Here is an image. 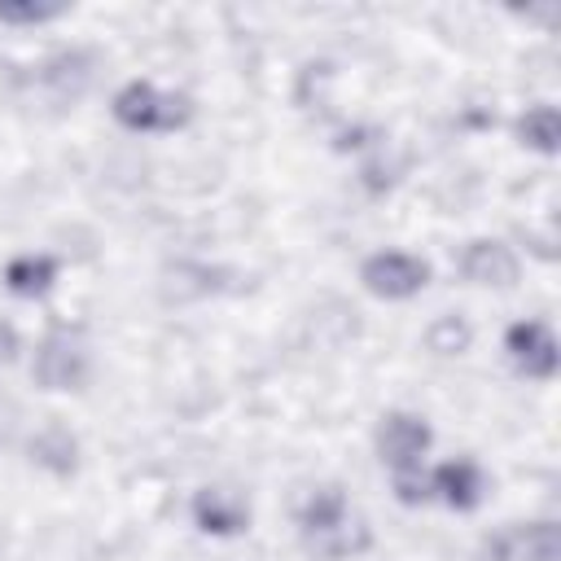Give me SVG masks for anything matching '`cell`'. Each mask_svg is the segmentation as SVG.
<instances>
[{
  "instance_id": "16",
  "label": "cell",
  "mask_w": 561,
  "mask_h": 561,
  "mask_svg": "<svg viewBox=\"0 0 561 561\" xmlns=\"http://www.w3.org/2000/svg\"><path fill=\"white\" fill-rule=\"evenodd\" d=\"M18 355H22V337H18V329L9 320H0V368H9Z\"/></svg>"
},
{
  "instance_id": "3",
  "label": "cell",
  "mask_w": 561,
  "mask_h": 561,
  "mask_svg": "<svg viewBox=\"0 0 561 561\" xmlns=\"http://www.w3.org/2000/svg\"><path fill=\"white\" fill-rule=\"evenodd\" d=\"M430 263L412 250H377L359 263V285L373 294V298H386V302H403V298H416L425 285H430Z\"/></svg>"
},
{
  "instance_id": "1",
  "label": "cell",
  "mask_w": 561,
  "mask_h": 561,
  "mask_svg": "<svg viewBox=\"0 0 561 561\" xmlns=\"http://www.w3.org/2000/svg\"><path fill=\"white\" fill-rule=\"evenodd\" d=\"M298 530H302L307 548H311L316 557H324V561L359 557V552L373 543L368 526L351 513L342 486H316V491L302 500V508H298Z\"/></svg>"
},
{
  "instance_id": "2",
  "label": "cell",
  "mask_w": 561,
  "mask_h": 561,
  "mask_svg": "<svg viewBox=\"0 0 561 561\" xmlns=\"http://www.w3.org/2000/svg\"><path fill=\"white\" fill-rule=\"evenodd\" d=\"M114 118L127 131H180L193 118V101L184 92H167L149 79H131L114 92Z\"/></svg>"
},
{
  "instance_id": "6",
  "label": "cell",
  "mask_w": 561,
  "mask_h": 561,
  "mask_svg": "<svg viewBox=\"0 0 561 561\" xmlns=\"http://www.w3.org/2000/svg\"><path fill=\"white\" fill-rule=\"evenodd\" d=\"M486 561H557L561 557V526L539 517V522H508L482 543Z\"/></svg>"
},
{
  "instance_id": "11",
  "label": "cell",
  "mask_w": 561,
  "mask_h": 561,
  "mask_svg": "<svg viewBox=\"0 0 561 561\" xmlns=\"http://www.w3.org/2000/svg\"><path fill=\"white\" fill-rule=\"evenodd\" d=\"M57 272H61V263L53 259V254H18V259H9L4 263V289L13 294V298H44L53 285H57Z\"/></svg>"
},
{
  "instance_id": "15",
  "label": "cell",
  "mask_w": 561,
  "mask_h": 561,
  "mask_svg": "<svg viewBox=\"0 0 561 561\" xmlns=\"http://www.w3.org/2000/svg\"><path fill=\"white\" fill-rule=\"evenodd\" d=\"M61 4H0V22H53Z\"/></svg>"
},
{
  "instance_id": "14",
  "label": "cell",
  "mask_w": 561,
  "mask_h": 561,
  "mask_svg": "<svg viewBox=\"0 0 561 561\" xmlns=\"http://www.w3.org/2000/svg\"><path fill=\"white\" fill-rule=\"evenodd\" d=\"M438 337H447V342L438 346L443 355H460V351L469 346V324H460V320L447 316V320H438V324L430 329V342H438Z\"/></svg>"
},
{
  "instance_id": "10",
  "label": "cell",
  "mask_w": 561,
  "mask_h": 561,
  "mask_svg": "<svg viewBox=\"0 0 561 561\" xmlns=\"http://www.w3.org/2000/svg\"><path fill=\"white\" fill-rule=\"evenodd\" d=\"M193 522L202 535L228 539V535H241L250 526V504L232 486H202L193 495Z\"/></svg>"
},
{
  "instance_id": "8",
  "label": "cell",
  "mask_w": 561,
  "mask_h": 561,
  "mask_svg": "<svg viewBox=\"0 0 561 561\" xmlns=\"http://www.w3.org/2000/svg\"><path fill=\"white\" fill-rule=\"evenodd\" d=\"M456 267H460V276L469 285H482V289H513L517 285V272H522L513 245H504L495 237L465 241V250L456 254Z\"/></svg>"
},
{
  "instance_id": "9",
  "label": "cell",
  "mask_w": 561,
  "mask_h": 561,
  "mask_svg": "<svg viewBox=\"0 0 561 561\" xmlns=\"http://www.w3.org/2000/svg\"><path fill=\"white\" fill-rule=\"evenodd\" d=\"M430 495L438 504H447L451 513H473L486 495V478L469 456H451L430 469Z\"/></svg>"
},
{
  "instance_id": "5",
  "label": "cell",
  "mask_w": 561,
  "mask_h": 561,
  "mask_svg": "<svg viewBox=\"0 0 561 561\" xmlns=\"http://www.w3.org/2000/svg\"><path fill=\"white\" fill-rule=\"evenodd\" d=\"M31 377L44 390H79L88 381V346L70 329H53L31 359Z\"/></svg>"
},
{
  "instance_id": "4",
  "label": "cell",
  "mask_w": 561,
  "mask_h": 561,
  "mask_svg": "<svg viewBox=\"0 0 561 561\" xmlns=\"http://www.w3.org/2000/svg\"><path fill=\"white\" fill-rule=\"evenodd\" d=\"M373 443H377V460L390 473H412V469H421V460H425V451L434 443V430L416 412H386L377 421Z\"/></svg>"
},
{
  "instance_id": "12",
  "label": "cell",
  "mask_w": 561,
  "mask_h": 561,
  "mask_svg": "<svg viewBox=\"0 0 561 561\" xmlns=\"http://www.w3.org/2000/svg\"><path fill=\"white\" fill-rule=\"evenodd\" d=\"M513 136L522 149H535V153H557L561 145V114L557 105H526L513 123Z\"/></svg>"
},
{
  "instance_id": "13",
  "label": "cell",
  "mask_w": 561,
  "mask_h": 561,
  "mask_svg": "<svg viewBox=\"0 0 561 561\" xmlns=\"http://www.w3.org/2000/svg\"><path fill=\"white\" fill-rule=\"evenodd\" d=\"M394 500L408 504V508L430 504V500H434V495H430V473H421V469H412V473H394Z\"/></svg>"
},
{
  "instance_id": "7",
  "label": "cell",
  "mask_w": 561,
  "mask_h": 561,
  "mask_svg": "<svg viewBox=\"0 0 561 561\" xmlns=\"http://www.w3.org/2000/svg\"><path fill=\"white\" fill-rule=\"evenodd\" d=\"M504 351L513 359V368L530 381H552L557 377V364H561V351H557V337L543 320H517L508 324L504 333Z\"/></svg>"
}]
</instances>
